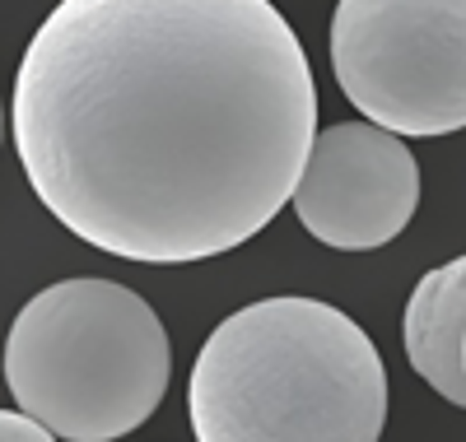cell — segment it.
Wrapping results in <instances>:
<instances>
[{
  "label": "cell",
  "instance_id": "obj_1",
  "mask_svg": "<svg viewBox=\"0 0 466 442\" xmlns=\"http://www.w3.org/2000/svg\"><path fill=\"white\" fill-rule=\"evenodd\" d=\"M24 177L80 243L210 261L289 206L313 65L270 0H61L15 75Z\"/></svg>",
  "mask_w": 466,
  "mask_h": 442
},
{
  "label": "cell",
  "instance_id": "obj_2",
  "mask_svg": "<svg viewBox=\"0 0 466 442\" xmlns=\"http://www.w3.org/2000/svg\"><path fill=\"white\" fill-rule=\"evenodd\" d=\"M197 442H378L387 368L355 316L280 294L224 316L187 382Z\"/></svg>",
  "mask_w": 466,
  "mask_h": 442
},
{
  "label": "cell",
  "instance_id": "obj_3",
  "mask_svg": "<svg viewBox=\"0 0 466 442\" xmlns=\"http://www.w3.org/2000/svg\"><path fill=\"white\" fill-rule=\"evenodd\" d=\"M173 345L159 312L116 279H61L33 294L5 336L19 415L61 442H116L164 406Z\"/></svg>",
  "mask_w": 466,
  "mask_h": 442
},
{
  "label": "cell",
  "instance_id": "obj_4",
  "mask_svg": "<svg viewBox=\"0 0 466 442\" xmlns=\"http://www.w3.org/2000/svg\"><path fill=\"white\" fill-rule=\"evenodd\" d=\"M331 70L340 94L378 131H461L466 0H336Z\"/></svg>",
  "mask_w": 466,
  "mask_h": 442
},
{
  "label": "cell",
  "instance_id": "obj_5",
  "mask_svg": "<svg viewBox=\"0 0 466 442\" xmlns=\"http://www.w3.org/2000/svg\"><path fill=\"white\" fill-rule=\"evenodd\" d=\"M289 206L318 243L336 252H373L415 219L420 164L401 136L369 122H340L313 136Z\"/></svg>",
  "mask_w": 466,
  "mask_h": 442
},
{
  "label": "cell",
  "instance_id": "obj_6",
  "mask_svg": "<svg viewBox=\"0 0 466 442\" xmlns=\"http://www.w3.org/2000/svg\"><path fill=\"white\" fill-rule=\"evenodd\" d=\"M410 368L448 406H466V261H443L415 285L401 321Z\"/></svg>",
  "mask_w": 466,
  "mask_h": 442
},
{
  "label": "cell",
  "instance_id": "obj_7",
  "mask_svg": "<svg viewBox=\"0 0 466 442\" xmlns=\"http://www.w3.org/2000/svg\"><path fill=\"white\" fill-rule=\"evenodd\" d=\"M0 442H56V437L19 410H0Z\"/></svg>",
  "mask_w": 466,
  "mask_h": 442
},
{
  "label": "cell",
  "instance_id": "obj_8",
  "mask_svg": "<svg viewBox=\"0 0 466 442\" xmlns=\"http://www.w3.org/2000/svg\"><path fill=\"white\" fill-rule=\"evenodd\" d=\"M0 136H5V107H0Z\"/></svg>",
  "mask_w": 466,
  "mask_h": 442
}]
</instances>
